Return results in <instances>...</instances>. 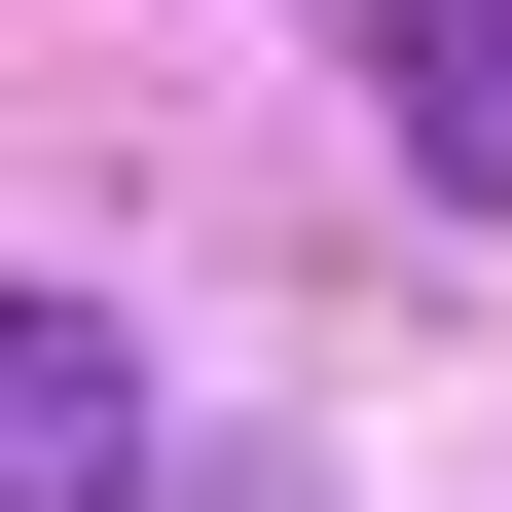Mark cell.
I'll list each match as a JSON object with an SVG mask.
<instances>
[{"instance_id": "7a4b0ae2", "label": "cell", "mask_w": 512, "mask_h": 512, "mask_svg": "<svg viewBox=\"0 0 512 512\" xmlns=\"http://www.w3.org/2000/svg\"><path fill=\"white\" fill-rule=\"evenodd\" d=\"M366 37H403V147H439V183L512 220V0H366Z\"/></svg>"}, {"instance_id": "6da1fadb", "label": "cell", "mask_w": 512, "mask_h": 512, "mask_svg": "<svg viewBox=\"0 0 512 512\" xmlns=\"http://www.w3.org/2000/svg\"><path fill=\"white\" fill-rule=\"evenodd\" d=\"M110 476H147V366L74 293H0V512H110Z\"/></svg>"}]
</instances>
